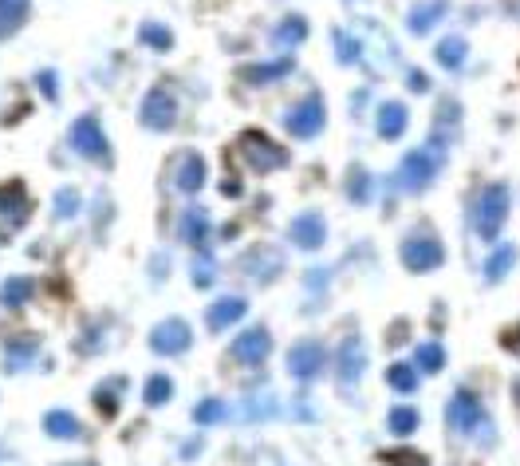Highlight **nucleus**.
Wrapping results in <instances>:
<instances>
[{
    "label": "nucleus",
    "instance_id": "5701e85b",
    "mask_svg": "<svg viewBox=\"0 0 520 466\" xmlns=\"http://www.w3.org/2000/svg\"><path fill=\"white\" fill-rule=\"evenodd\" d=\"M308 40V20L304 16H284L276 24V32H273V48H280V52H292L296 44H304Z\"/></svg>",
    "mask_w": 520,
    "mask_h": 466
},
{
    "label": "nucleus",
    "instance_id": "423d86ee",
    "mask_svg": "<svg viewBox=\"0 0 520 466\" xmlns=\"http://www.w3.org/2000/svg\"><path fill=\"white\" fill-rule=\"evenodd\" d=\"M438 166H442V158H438L434 151H410L403 158V166H398V186L410 194H418V190H426L429 182H434V174H438Z\"/></svg>",
    "mask_w": 520,
    "mask_h": 466
},
{
    "label": "nucleus",
    "instance_id": "a211bd4d",
    "mask_svg": "<svg viewBox=\"0 0 520 466\" xmlns=\"http://www.w3.org/2000/svg\"><path fill=\"white\" fill-rule=\"evenodd\" d=\"M178 190L182 194H197L205 186V158L197 154V151H186L182 154V163H178Z\"/></svg>",
    "mask_w": 520,
    "mask_h": 466
},
{
    "label": "nucleus",
    "instance_id": "ddd939ff",
    "mask_svg": "<svg viewBox=\"0 0 520 466\" xmlns=\"http://www.w3.org/2000/svg\"><path fill=\"white\" fill-rule=\"evenodd\" d=\"M280 269H284V257L276 250H253L241 257V277H248L256 285H268L273 277H280Z\"/></svg>",
    "mask_w": 520,
    "mask_h": 466
},
{
    "label": "nucleus",
    "instance_id": "e433bc0d",
    "mask_svg": "<svg viewBox=\"0 0 520 466\" xmlns=\"http://www.w3.org/2000/svg\"><path fill=\"white\" fill-rule=\"evenodd\" d=\"M225 419V403L221 400H205L194 408V423H202V427H213V423Z\"/></svg>",
    "mask_w": 520,
    "mask_h": 466
},
{
    "label": "nucleus",
    "instance_id": "6e6552de",
    "mask_svg": "<svg viewBox=\"0 0 520 466\" xmlns=\"http://www.w3.org/2000/svg\"><path fill=\"white\" fill-rule=\"evenodd\" d=\"M189 344H194V332H189V324L182 316L158 321L154 329H150V352H158V356H182Z\"/></svg>",
    "mask_w": 520,
    "mask_h": 466
},
{
    "label": "nucleus",
    "instance_id": "58836bf2",
    "mask_svg": "<svg viewBox=\"0 0 520 466\" xmlns=\"http://www.w3.org/2000/svg\"><path fill=\"white\" fill-rule=\"evenodd\" d=\"M56 214L59 217H75V210H79V190H72V186H64V190H56Z\"/></svg>",
    "mask_w": 520,
    "mask_h": 466
},
{
    "label": "nucleus",
    "instance_id": "cd10ccee",
    "mask_svg": "<svg viewBox=\"0 0 520 466\" xmlns=\"http://www.w3.org/2000/svg\"><path fill=\"white\" fill-rule=\"evenodd\" d=\"M465 52H469V48H465V40H462V36H449V40H442V44L434 48L438 64H442V67H449V72L465 64Z\"/></svg>",
    "mask_w": 520,
    "mask_h": 466
},
{
    "label": "nucleus",
    "instance_id": "393cba45",
    "mask_svg": "<svg viewBox=\"0 0 520 466\" xmlns=\"http://www.w3.org/2000/svg\"><path fill=\"white\" fill-rule=\"evenodd\" d=\"M36 348H39L36 336H24V340H20V336H13V340H8V352H4V368L8 372H20L36 356Z\"/></svg>",
    "mask_w": 520,
    "mask_h": 466
},
{
    "label": "nucleus",
    "instance_id": "ea45409f",
    "mask_svg": "<svg viewBox=\"0 0 520 466\" xmlns=\"http://www.w3.org/2000/svg\"><path fill=\"white\" fill-rule=\"evenodd\" d=\"M383 462H390V466H426L422 454H410V451H386Z\"/></svg>",
    "mask_w": 520,
    "mask_h": 466
},
{
    "label": "nucleus",
    "instance_id": "c03bdc74",
    "mask_svg": "<svg viewBox=\"0 0 520 466\" xmlns=\"http://www.w3.org/2000/svg\"><path fill=\"white\" fill-rule=\"evenodd\" d=\"M72 466H95V462H72Z\"/></svg>",
    "mask_w": 520,
    "mask_h": 466
},
{
    "label": "nucleus",
    "instance_id": "2f4dec72",
    "mask_svg": "<svg viewBox=\"0 0 520 466\" xmlns=\"http://www.w3.org/2000/svg\"><path fill=\"white\" fill-rule=\"evenodd\" d=\"M513 265H516V250H513V245H501V250L485 261V277H489V281H501Z\"/></svg>",
    "mask_w": 520,
    "mask_h": 466
},
{
    "label": "nucleus",
    "instance_id": "f03ea898",
    "mask_svg": "<svg viewBox=\"0 0 520 466\" xmlns=\"http://www.w3.org/2000/svg\"><path fill=\"white\" fill-rule=\"evenodd\" d=\"M237 146H241V154H245V166H248V171H256V174H268V171H276V166H288V151H284V146H276L264 131H245L241 138H237Z\"/></svg>",
    "mask_w": 520,
    "mask_h": 466
},
{
    "label": "nucleus",
    "instance_id": "2eb2a0df",
    "mask_svg": "<svg viewBox=\"0 0 520 466\" xmlns=\"http://www.w3.org/2000/svg\"><path fill=\"white\" fill-rule=\"evenodd\" d=\"M123 395H126V380H123V375H107V380L95 383V391H91L95 411L103 415V419H115L118 408H123Z\"/></svg>",
    "mask_w": 520,
    "mask_h": 466
},
{
    "label": "nucleus",
    "instance_id": "72a5a7b5",
    "mask_svg": "<svg viewBox=\"0 0 520 466\" xmlns=\"http://www.w3.org/2000/svg\"><path fill=\"white\" fill-rule=\"evenodd\" d=\"M332 40H335V59L343 67H351V64H359V52H363V48H359V40L355 36H347V32H332Z\"/></svg>",
    "mask_w": 520,
    "mask_h": 466
},
{
    "label": "nucleus",
    "instance_id": "b1692460",
    "mask_svg": "<svg viewBox=\"0 0 520 466\" xmlns=\"http://www.w3.org/2000/svg\"><path fill=\"white\" fill-rule=\"evenodd\" d=\"M44 431L52 435V439H79V435H83V423H79L72 411L56 408V411L44 415Z\"/></svg>",
    "mask_w": 520,
    "mask_h": 466
},
{
    "label": "nucleus",
    "instance_id": "4be33fe9",
    "mask_svg": "<svg viewBox=\"0 0 520 466\" xmlns=\"http://www.w3.org/2000/svg\"><path fill=\"white\" fill-rule=\"evenodd\" d=\"M288 72H292V59H273V64H253L241 72V84L248 87H264V84H276V79H284Z\"/></svg>",
    "mask_w": 520,
    "mask_h": 466
},
{
    "label": "nucleus",
    "instance_id": "c756f323",
    "mask_svg": "<svg viewBox=\"0 0 520 466\" xmlns=\"http://www.w3.org/2000/svg\"><path fill=\"white\" fill-rule=\"evenodd\" d=\"M414 368L426 372V375H438L446 368V348L442 344H422V348L414 352Z\"/></svg>",
    "mask_w": 520,
    "mask_h": 466
},
{
    "label": "nucleus",
    "instance_id": "a19ab883",
    "mask_svg": "<svg viewBox=\"0 0 520 466\" xmlns=\"http://www.w3.org/2000/svg\"><path fill=\"white\" fill-rule=\"evenodd\" d=\"M36 84H39V92H44L48 99H56V95H59V79H56V72H39V75H36Z\"/></svg>",
    "mask_w": 520,
    "mask_h": 466
},
{
    "label": "nucleus",
    "instance_id": "a878e982",
    "mask_svg": "<svg viewBox=\"0 0 520 466\" xmlns=\"http://www.w3.org/2000/svg\"><path fill=\"white\" fill-rule=\"evenodd\" d=\"M28 20V0H0V40L13 36Z\"/></svg>",
    "mask_w": 520,
    "mask_h": 466
},
{
    "label": "nucleus",
    "instance_id": "9d476101",
    "mask_svg": "<svg viewBox=\"0 0 520 466\" xmlns=\"http://www.w3.org/2000/svg\"><path fill=\"white\" fill-rule=\"evenodd\" d=\"M363 372H367V344H363V336H347V340L339 344V352H335L339 383H343V388H355V383L363 380Z\"/></svg>",
    "mask_w": 520,
    "mask_h": 466
},
{
    "label": "nucleus",
    "instance_id": "c85d7f7f",
    "mask_svg": "<svg viewBox=\"0 0 520 466\" xmlns=\"http://www.w3.org/2000/svg\"><path fill=\"white\" fill-rule=\"evenodd\" d=\"M138 40L150 44L154 52H169V48H174V32H169L166 24H158V20H146V24L138 28Z\"/></svg>",
    "mask_w": 520,
    "mask_h": 466
},
{
    "label": "nucleus",
    "instance_id": "f3484780",
    "mask_svg": "<svg viewBox=\"0 0 520 466\" xmlns=\"http://www.w3.org/2000/svg\"><path fill=\"white\" fill-rule=\"evenodd\" d=\"M446 8H449L446 0H418V4L406 13V28H410L414 36H426L429 28H434L438 20L446 16Z\"/></svg>",
    "mask_w": 520,
    "mask_h": 466
},
{
    "label": "nucleus",
    "instance_id": "7c9ffc66",
    "mask_svg": "<svg viewBox=\"0 0 520 466\" xmlns=\"http://www.w3.org/2000/svg\"><path fill=\"white\" fill-rule=\"evenodd\" d=\"M386 383L394 391L410 395V391L418 388V368H414V364H390V368H386Z\"/></svg>",
    "mask_w": 520,
    "mask_h": 466
},
{
    "label": "nucleus",
    "instance_id": "20e7f679",
    "mask_svg": "<svg viewBox=\"0 0 520 466\" xmlns=\"http://www.w3.org/2000/svg\"><path fill=\"white\" fill-rule=\"evenodd\" d=\"M398 257H403V265L410 273H429V269H438V265L446 261V250H442V242H438L434 233H414V237H406V242H403Z\"/></svg>",
    "mask_w": 520,
    "mask_h": 466
},
{
    "label": "nucleus",
    "instance_id": "aec40b11",
    "mask_svg": "<svg viewBox=\"0 0 520 466\" xmlns=\"http://www.w3.org/2000/svg\"><path fill=\"white\" fill-rule=\"evenodd\" d=\"M0 217H4L8 225H24L28 222V194L20 182H8L4 190H0Z\"/></svg>",
    "mask_w": 520,
    "mask_h": 466
},
{
    "label": "nucleus",
    "instance_id": "0eeeda50",
    "mask_svg": "<svg viewBox=\"0 0 520 466\" xmlns=\"http://www.w3.org/2000/svg\"><path fill=\"white\" fill-rule=\"evenodd\" d=\"M324 119H327V111H324V103H319V95H308V99H299L296 107H288L284 127L292 138H316L324 131Z\"/></svg>",
    "mask_w": 520,
    "mask_h": 466
},
{
    "label": "nucleus",
    "instance_id": "9b49d317",
    "mask_svg": "<svg viewBox=\"0 0 520 466\" xmlns=\"http://www.w3.org/2000/svg\"><path fill=\"white\" fill-rule=\"evenodd\" d=\"M268 352H273V336H268V329H245L241 336H237V344H233V356L245 364V368L264 364Z\"/></svg>",
    "mask_w": 520,
    "mask_h": 466
},
{
    "label": "nucleus",
    "instance_id": "37998d69",
    "mask_svg": "<svg viewBox=\"0 0 520 466\" xmlns=\"http://www.w3.org/2000/svg\"><path fill=\"white\" fill-rule=\"evenodd\" d=\"M513 395H516V403H520V380H516V388H513Z\"/></svg>",
    "mask_w": 520,
    "mask_h": 466
},
{
    "label": "nucleus",
    "instance_id": "412c9836",
    "mask_svg": "<svg viewBox=\"0 0 520 466\" xmlns=\"http://www.w3.org/2000/svg\"><path fill=\"white\" fill-rule=\"evenodd\" d=\"M410 127V111L403 103H383L375 115V131L383 138H403V131Z\"/></svg>",
    "mask_w": 520,
    "mask_h": 466
},
{
    "label": "nucleus",
    "instance_id": "1a4fd4ad",
    "mask_svg": "<svg viewBox=\"0 0 520 466\" xmlns=\"http://www.w3.org/2000/svg\"><path fill=\"white\" fill-rule=\"evenodd\" d=\"M178 123V99L166 87H150L143 99V127L146 131H169Z\"/></svg>",
    "mask_w": 520,
    "mask_h": 466
},
{
    "label": "nucleus",
    "instance_id": "473e14b6",
    "mask_svg": "<svg viewBox=\"0 0 520 466\" xmlns=\"http://www.w3.org/2000/svg\"><path fill=\"white\" fill-rule=\"evenodd\" d=\"M169 395H174V380H169V375H150V380H146V403H150V408L169 403Z\"/></svg>",
    "mask_w": 520,
    "mask_h": 466
},
{
    "label": "nucleus",
    "instance_id": "bb28decb",
    "mask_svg": "<svg viewBox=\"0 0 520 466\" xmlns=\"http://www.w3.org/2000/svg\"><path fill=\"white\" fill-rule=\"evenodd\" d=\"M28 296H32V281L28 277H8L0 285V304L4 309H20V304H28Z\"/></svg>",
    "mask_w": 520,
    "mask_h": 466
},
{
    "label": "nucleus",
    "instance_id": "f704fd0d",
    "mask_svg": "<svg viewBox=\"0 0 520 466\" xmlns=\"http://www.w3.org/2000/svg\"><path fill=\"white\" fill-rule=\"evenodd\" d=\"M347 194H351V202H359V206H363V202H371V194H375L371 174H367V171H359V166H355L351 178H347Z\"/></svg>",
    "mask_w": 520,
    "mask_h": 466
},
{
    "label": "nucleus",
    "instance_id": "f257e3e1",
    "mask_svg": "<svg viewBox=\"0 0 520 466\" xmlns=\"http://www.w3.org/2000/svg\"><path fill=\"white\" fill-rule=\"evenodd\" d=\"M505 217H508V186H501V182L485 186L481 198H477V206H473V230L481 233L485 242H497Z\"/></svg>",
    "mask_w": 520,
    "mask_h": 466
},
{
    "label": "nucleus",
    "instance_id": "79ce46f5",
    "mask_svg": "<svg viewBox=\"0 0 520 466\" xmlns=\"http://www.w3.org/2000/svg\"><path fill=\"white\" fill-rule=\"evenodd\" d=\"M410 87H414V92H426L429 84H426V75H422V72H410Z\"/></svg>",
    "mask_w": 520,
    "mask_h": 466
},
{
    "label": "nucleus",
    "instance_id": "dca6fc26",
    "mask_svg": "<svg viewBox=\"0 0 520 466\" xmlns=\"http://www.w3.org/2000/svg\"><path fill=\"white\" fill-rule=\"evenodd\" d=\"M245 296H221V301H213L209 304V312H205V324L213 332H221V329H229V324H237L245 316Z\"/></svg>",
    "mask_w": 520,
    "mask_h": 466
},
{
    "label": "nucleus",
    "instance_id": "7ed1b4c3",
    "mask_svg": "<svg viewBox=\"0 0 520 466\" xmlns=\"http://www.w3.org/2000/svg\"><path fill=\"white\" fill-rule=\"evenodd\" d=\"M72 146H75V154H83V158H87V163L111 166V143H107L99 115H83V119H75V123H72Z\"/></svg>",
    "mask_w": 520,
    "mask_h": 466
},
{
    "label": "nucleus",
    "instance_id": "4c0bfd02",
    "mask_svg": "<svg viewBox=\"0 0 520 466\" xmlns=\"http://www.w3.org/2000/svg\"><path fill=\"white\" fill-rule=\"evenodd\" d=\"M390 431H394V435H414L418 431V411L414 408H394V411H390Z\"/></svg>",
    "mask_w": 520,
    "mask_h": 466
},
{
    "label": "nucleus",
    "instance_id": "39448f33",
    "mask_svg": "<svg viewBox=\"0 0 520 466\" xmlns=\"http://www.w3.org/2000/svg\"><path fill=\"white\" fill-rule=\"evenodd\" d=\"M446 423L454 427L457 435H477V431H489V419L481 411V400L473 391H457L446 408Z\"/></svg>",
    "mask_w": 520,
    "mask_h": 466
},
{
    "label": "nucleus",
    "instance_id": "6ab92c4d",
    "mask_svg": "<svg viewBox=\"0 0 520 466\" xmlns=\"http://www.w3.org/2000/svg\"><path fill=\"white\" fill-rule=\"evenodd\" d=\"M178 233H182L186 245L202 250V245L209 242V214L202 210V206H189V210L182 214V222H178Z\"/></svg>",
    "mask_w": 520,
    "mask_h": 466
},
{
    "label": "nucleus",
    "instance_id": "4468645a",
    "mask_svg": "<svg viewBox=\"0 0 520 466\" xmlns=\"http://www.w3.org/2000/svg\"><path fill=\"white\" fill-rule=\"evenodd\" d=\"M288 237H292V245H299V250H319V245L327 242V222H324V214H316V210L299 214L296 222H292V230H288Z\"/></svg>",
    "mask_w": 520,
    "mask_h": 466
},
{
    "label": "nucleus",
    "instance_id": "c9c22d12",
    "mask_svg": "<svg viewBox=\"0 0 520 466\" xmlns=\"http://www.w3.org/2000/svg\"><path fill=\"white\" fill-rule=\"evenodd\" d=\"M189 273H194V285L197 289H209V285L217 281V261L209 253H197L194 265H189Z\"/></svg>",
    "mask_w": 520,
    "mask_h": 466
},
{
    "label": "nucleus",
    "instance_id": "f8f14e48",
    "mask_svg": "<svg viewBox=\"0 0 520 466\" xmlns=\"http://www.w3.org/2000/svg\"><path fill=\"white\" fill-rule=\"evenodd\" d=\"M319 368H324V344L319 340H299L292 352H288V372L296 380H316Z\"/></svg>",
    "mask_w": 520,
    "mask_h": 466
}]
</instances>
